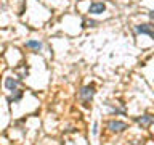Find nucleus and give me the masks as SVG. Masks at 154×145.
Segmentation results:
<instances>
[{
	"label": "nucleus",
	"mask_w": 154,
	"mask_h": 145,
	"mask_svg": "<svg viewBox=\"0 0 154 145\" xmlns=\"http://www.w3.org/2000/svg\"><path fill=\"white\" fill-rule=\"evenodd\" d=\"M26 47L31 48V50L38 52V50L42 48V42H38V40H27V42H26Z\"/></svg>",
	"instance_id": "obj_9"
},
{
	"label": "nucleus",
	"mask_w": 154,
	"mask_h": 145,
	"mask_svg": "<svg viewBox=\"0 0 154 145\" xmlns=\"http://www.w3.org/2000/svg\"><path fill=\"white\" fill-rule=\"evenodd\" d=\"M5 89L7 90H14V89H18V85H19V79H16V77H13V76H8V77H5Z\"/></svg>",
	"instance_id": "obj_7"
},
{
	"label": "nucleus",
	"mask_w": 154,
	"mask_h": 145,
	"mask_svg": "<svg viewBox=\"0 0 154 145\" xmlns=\"http://www.w3.org/2000/svg\"><path fill=\"white\" fill-rule=\"evenodd\" d=\"M14 74H16V79H19V81L26 79L27 74H29V66L26 65V63H21L19 66L14 68Z\"/></svg>",
	"instance_id": "obj_5"
},
{
	"label": "nucleus",
	"mask_w": 154,
	"mask_h": 145,
	"mask_svg": "<svg viewBox=\"0 0 154 145\" xmlns=\"http://www.w3.org/2000/svg\"><path fill=\"white\" fill-rule=\"evenodd\" d=\"M98 26V21L95 19H82V27H96Z\"/></svg>",
	"instance_id": "obj_10"
},
{
	"label": "nucleus",
	"mask_w": 154,
	"mask_h": 145,
	"mask_svg": "<svg viewBox=\"0 0 154 145\" xmlns=\"http://www.w3.org/2000/svg\"><path fill=\"white\" fill-rule=\"evenodd\" d=\"M96 94V89L93 84H88V85H84L79 92V98L82 100V103L84 105H88L91 100H93V97Z\"/></svg>",
	"instance_id": "obj_1"
},
{
	"label": "nucleus",
	"mask_w": 154,
	"mask_h": 145,
	"mask_svg": "<svg viewBox=\"0 0 154 145\" xmlns=\"http://www.w3.org/2000/svg\"><path fill=\"white\" fill-rule=\"evenodd\" d=\"M135 32L137 34H146L149 37H154V31H152V26L151 23H146V24H138V26H135Z\"/></svg>",
	"instance_id": "obj_4"
},
{
	"label": "nucleus",
	"mask_w": 154,
	"mask_h": 145,
	"mask_svg": "<svg viewBox=\"0 0 154 145\" xmlns=\"http://www.w3.org/2000/svg\"><path fill=\"white\" fill-rule=\"evenodd\" d=\"M23 95H24L23 89H14V90H11V95L7 97V100H8V103H16V102L23 98Z\"/></svg>",
	"instance_id": "obj_8"
},
{
	"label": "nucleus",
	"mask_w": 154,
	"mask_h": 145,
	"mask_svg": "<svg viewBox=\"0 0 154 145\" xmlns=\"http://www.w3.org/2000/svg\"><path fill=\"white\" fill-rule=\"evenodd\" d=\"M133 121L140 126V127L149 129V127L152 126V123H154V116L149 114V113H146V114H141V116H137V118H133Z\"/></svg>",
	"instance_id": "obj_3"
},
{
	"label": "nucleus",
	"mask_w": 154,
	"mask_h": 145,
	"mask_svg": "<svg viewBox=\"0 0 154 145\" xmlns=\"http://www.w3.org/2000/svg\"><path fill=\"white\" fill-rule=\"evenodd\" d=\"M93 134H95V135L98 134V123H95V124H93Z\"/></svg>",
	"instance_id": "obj_11"
},
{
	"label": "nucleus",
	"mask_w": 154,
	"mask_h": 145,
	"mask_svg": "<svg viewBox=\"0 0 154 145\" xmlns=\"http://www.w3.org/2000/svg\"><path fill=\"white\" fill-rule=\"evenodd\" d=\"M104 10H106V5L103 2H93L88 8V13L90 14H101V13H104Z\"/></svg>",
	"instance_id": "obj_6"
},
{
	"label": "nucleus",
	"mask_w": 154,
	"mask_h": 145,
	"mask_svg": "<svg viewBox=\"0 0 154 145\" xmlns=\"http://www.w3.org/2000/svg\"><path fill=\"white\" fill-rule=\"evenodd\" d=\"M106 127H108L111 132H114V134H120V132H124V130H127V129H128V124L125 123V121L111 119V121H108Z\"/></svg>",
	"instance_id": "obj_2"
}]
</instances>
